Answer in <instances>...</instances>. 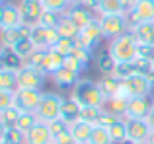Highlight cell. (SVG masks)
<instances>
[{
	"label": "cell",
	"instance_id": "20",
	"mask_svg": "<svg viewBox=\"0 0 154 144\" xmlns=\"http://www.w3.org/2000/svg\"><path fill=\"white\" fill-rule=\"evenodd\" d=\"M131 31L139 45H152L154 47V22H140Z\"/></svg>",
	"mask_w": 154,
	"mask_h": 144
},
{
	"label": "cell",
	"instance_id": "27",
	"mask_svg": "<svg viewBox=\"0 0 154 144\" xmlns=\"http://www.w3.org/2000/svg\"><path fill=\"white\" fill-rule=\"evenodd\" d=\"M0 90L16 94L18 92V72L0 68Z\"/></svg>",
	"mask_w": 154,
	"mask_h": 144
},
{
	"label": "cell",
	"instance_id": "59",
	"mask_svg": "<svg viewBox=\"0 0 154 144\" xmlns=\"http://www.w3.org/2000/svg\"><path fill=\"white\" fill-rule=\"evenodd\" d=\"M0 144H8V142H6V140H0Z\"/></svg>",
	"mask_w": 154,
	"mask_h": 144
},
{
	"label": "cell",
	"instance_id": "17",
	"mask_svg": "<svg viewBox=\"0 0 154 144\" xmlns=\"http://www.w3.org/2000/svg\"><path fill=\"white\" fill-rule=\"evenodd\" d=\"M53 140L55 138H53L47 123H41V121L26 134V144H53Z\"/></svg>",
	"mask_w": 154,
	"mask_h": 144
},
{
	"label": "cell",
	"instance_id": "25",
	"mask_svg": "<svg viewBox=\"0 0 154 144\" xmlns=\"http://www.w3.org/2000/svg\"><path fill=\"white\" fill-rule=\"evenodd\" d=\"M115 64H117V61L111 57V53H109L107 49L100 51V53L96 55V68L102 72V76H103V74H113Z\"/></svg>",
	"mask_w": 154,
	"mask_h": 144
},
{
	"label": "cell",
	"instance_id": "9",
	"mask_svg": "<svg viewBox=\"0 0 154 144\" xmlns=\"http://www.w3.org/2000/svg\"><path fill=\"white\" fill-rule=\"evenodd\" d=\"M29 39L33 41L35 49H51L57 41L60 39L57 29H47L43 26H31L29 27Z\"/></svg>",
	"mask_w": 154,
	"mask_h": 144
},
{
	"label": "cell",
	"instance_id": "28",
	"mask_svg": "<svg viewBox=\"0 0 154 144\" xmlns=\"http://www.w3.org/2000/svg\"><path fill=\"white\" fill-rule=\"evenodd\" d=\"M125 14V6L121 0H100L98 16H117Z\"/></svg>",
	"mask_w": 154,
	"mask_h": 144
},
{
	"label": "cell",
	"instance_id": "11",
	"mask_svg": "<svg viewBox=\"0 0 154 144\" xmlns=\"http://www.w3.org/2000/svg\"><path fill=\"white\" fill-rule=\"evenodd\" d=\"M125 121H127V142L129 144H139V142L148 140L152 129L144 119H125Z\"/></svg>",
	"mask_w": 154,
	"mask_h": 144
},
{
	"label": "cell",
	"instance_id": "38",
	"mask_svg": "<svg viewBox=\"0 0 154 144\" xmlns=\"http://www.w3.org/2000/svg\"><path fill=\"white\" fill-rule=\"evenodd\" d=\"M113 76L119 78L121 82L131 76H135V68H133V62H117L115 64V70H113Z\"/></svg>",
	"mask_w": 154,
	"mask_h": 144
},
{
	"label": "cell",
	"instance_id": "8",
	"mask_svg": "<svg viewBox=\"0 0 154 144\" xmlns=\"http://www.w3.org/2000/svg\"><path fill=\"white\" fill-rule=\"evenodd\" d=\"M43 90H26V88H18V92L14 94V105L22 111H31L35 113L43 99Z\"/></svg>",
	"mask_w": 154,
	"mask_h": 144
},
{
	"label": "cell",
	"instance_id": "26",
	"mask_svg": "<svg viewBox=\"0 0 154 144\" xmlns=\"http://www.w3.org/2000/svg\"><path fill=\"white\" fill-rule=\"evenodd\" d=\"M23 66H26V61H23V58L20 57L18 53H14L12 49L6 51V55H4V58H2V62H0V68H6V70H12V72L22 70Z\"/></svg>",
	"mask_w": 154,
	"mask_h": 144
},
{
	"label": "cell",
	"instance_id": "52",
	"mask_svg": "<svg viewBox=\"0 0 154 144\" xmlns=\"http://www.w3.org/2000/svg\"><path fill=\"white\" fill-rule=\"evenodd\" d=\"M6 130H8V127L4 125L2 121H0V140H4V136H6Z\"/></svg>",
	"mask_w": 154,
	"mask_h": 144
},
{
	"label": "cell",
	"instance_id": "49",
	"mask_svg": "<svg viewBox=\"0 0 154 144\" xmlns=\"http://www.w3.org/2000/svg\"><path fill=\"white\" fill-rule=\"evenodd\" d=\"M78 4H82L86 10L94 12V14H98V8H100V0H80Z\"/></svg>",
	"mask_w": 154,
	"mask_h": 144
},
{
	"label": "cell",
	"instance_id": "35",
	"mask_svg": "<svg viewBox=\"0 0 154 144\" xmlns=\"http://www.w3.org/2000/svg\"><path fill=\"white\" fill-rule=\"evenodd\" d=\"M64 14H59V12H53V10H45L41 16V20H39V26L47 27V29H57L60 23V20H63Z\"/></svg>",
	"mask_w": 154,
	"mask_h": 144
},
{
	"label": "cell",
	"instance_id": "37",
	"mask_svg": "<svg viewBox=\"0 0 154 144\" xmlns=\"http://www.w3.org/2000/svg\"><path fill=\"white\" fill-rule=\"evenodd\" d=\"M20 115H22V109H18L16 105H12V107H8V109H4L2 113H0V121L10 129V127H16Z\"/></svg>",
	"mask_w": 154,
	"mask_h": 144
},
{
	"label": "cell",
	"instance_id": "33",
	"mask_svg": "<svg viewBox=\"0 0 154 144\" xmlns=\"http://www.w3.org/2000/svg\"><path fill=\"white\" fill-rule=\"evenodd\" d=\"M88 144H113V138H111V134H109V129L96 125L94 129H92V136H90V142Z\"/></svg>",
	"mask_w": 154,
	"mask_h": 144
},
{
	"label": "cell",
	"instance_id": "48",
	"mask_svg": "<svg viewBox=\"0 0 154 144\" xmlns=\"http://www.w3.org/2000/svg\"><path fill=\"white\" fill-rule=\"evenodd\" d=\"M53 144H78V142H76V138L70 134V130H66V133L59 134V136L53 140Z\"/></svg>",
	"mask_w": 154,
	"mask_h": 144
},
{
	"label": "cell",
	"instance_id": "19",
	"mask_svg": "<svg viewBox=\"0 0 154 144\" xmlns=\"http://www.w3.org/2000/svg\"><path fill=\"white\" fill-rule=\"evenodd\" d=\"M29 37V26H22V27H12V29H0V43L4 47H14L18 41Z\"/></svg>",
	"mask_w": 154,
	"mask_h": 144
},
{
	"label": "cell",
	"instance_id": "3",
	"mask_svg": "<svg viewBox=\"0 0 154 144\" xmlns=\"http://www.w3.org/2000/svg\"><path fill=\"white\" fill-rule=\"evenodd\" d=\"M152 88H154V84L146 76L135 74V76H131V78L123 80L119 95L121 98H127V99L129 98H148V95L152 94Z\"/></svg>",
	"mask_w": 154,
	"mask_h": 144
},
{
	"label": "cell",
	"instance_id": "29",
	"mask_svg": "<svg viewBox=\"0 0 154 144\" xmlns=\"http://www.w3.org/2000/svg\"><path fill=\"white\" fill-rule=\"evenodd\" d=\"M37 123H39V119H37V115H35V113H31V111H22L18 123H16V129H20L22 133L27 134L35 125H37Z\"/></svg>",
	"mask_w": 154,
	"mask_h": 144
},
{
	"label": "cell",
	"instance_id": "60",
	"mask_svg": "<svg viewBox=\"0 0 154 144\" xmlns=\"http://www.w3.org/2000/svg\"><path fill=\"white\" fill-rule=\"evenodd\" d=\"M139 144H150V142H139Z\"/></svg>",
	"mask_w": 154,
	"mask_h": 144
},
{
	"label": "cell",
	"instance_id": "32",
	"mask_svg": "<svg viewBox=\"0 0 154 144\" xmlns=\"http://www.w3.org/2000/svg\"><path fill=\"white\" fill-rule=\"evenodd\" d=\"M14 53H18L20 57L23 58V61H27V58L31 57V55L35 53V45H33V41H31L29 37H26V39H22V41H18L14 47H10Z\"/></svg>",
	"mask_w": 154,
	"mask_h": 144
},
{
	"label": "cell",
	"instance_id": "55",
	"mask_svg": "<svg viewBox=\"0 0 154 144\" xmlns=\"http://www.w3.org/2000/svg\"><path fill=\"white\" fill-rule=\"evenodd\" d=\"M0 26H2V6H0Z\"/></svg>",
	"mask_w": 154,
	"mask_h": 144
},
{
	"label": "cell",
	"instance_id": "50",
	"mask_svg": "<svg viewBox=\"0 0 154 144\" xmlns=\"http://www.w3.org/2000/svg\"><path fill=\"white\" fill-rule=\"evenodd\" d=\"M144 121L150 125V129L154 130V101H152V107H150V111H148V115H146V119Z\"/></svg>",
	"mask_w": 154,
	"mask_h": 144
},
{
	"label": "cell",
	"instance_id": "40",
	"mask_svg": "<svg viewBox=\"0 0 154 144\" xmlns=\"http://www.w3.org/2000/svg\"><path fill=\"white\" fill-rule=\"evenodd\" d=\"M45 10H53V12H59V14H64L70 6V0H41Z\"/></svg>",
	"mask_w": 154,
	"mask_h": 144
},
{
	"label": "cell",
	"instance_id": "13",
	"mask_svg": "<svg viewBox=\"0 0 154 144\" xmlns=\"http://www.w3.org/2000/svg\"><path fill=\"white\" fill-rule=\"evenodd\" d=\"M64 16H66V18H70L72 22L76 23V27H78V29L88 27L96 18H98L94 12L86 10V8H84L82 4H78V2H76V4H70V6H68V10L64 12Z\"/></svg>",
	"mask_w": 154,
	"mask_h": 144
},
{
	"label": "cell",
	"instance_id": "5",
	"mask_svg": "<svg viewBox=\"0 0 154 144\" xmlns=\"http://www.w3.org/2000/svg\"><path fill=\"white\" fill-rule=\"evenodd\" d=\"M60 105H63V98L57 94H43V99L39 103L37 111V119L41 123H51L55 119L60 117Z\"/></svg>",
	"mask_w": 154,
	"mask_h": 144
},
{
	"label": "cell",
	"instance_id": "54",
	"mask_svg": "<svg viewBox=\"0 0 154 144\" xmlns=\"http://www.w3.org/2000/svg\"><path fill=\"white\" fill-rule=\"evenodd\" d=\"M146 142H150V144H154V130H152V133H150V136H148V140Z\"/></svg>",
	"mask_w": 154,
	"mask_h": 144
},
{
	"label": "cell",
	"instance_id": "10",
	"mask_svg": "<svg viewBox=\"0 0 154 144\" xmlns=\"http://www.w3.org/2000/svg\"><path fill=\"white\" fill-rule=\"evenodd\" d=\"M102 41H103V33H102V29H100L98 18H96L88 27L80 29L78 37H76L78 47H84V49H88V51H96V47H98Z\"/></svg>",
	"mask_w": 154,
	"mask_h": 144
},
{
	"label": "cell",
	"instance_id": "58",
	"mask_svg": "<svg viewBox=\"0 0 154 144\" xmlns=\"http://www.w3.org/2000/svg\"><path fill=\"white\" fill-rule=\"evenodd\" d=\"M4 4H6V2H4V0H0V6H4Z\"/></svg>",
	"mask_w": 154,
	"mask_h": 144
},
{
	"label": "cell",
	"instance_id": "15",
	"mask_svg": "<svg viewBox=\"0 0 154 144\" xmlns=\"http://www.w3.org/2000/svg\"><path fill=\"white\" fill-rule=\"evenodd\" d=\"M150 107H152L150 95H148V98H129L125 119H146Z\"/></svg>",
	"mask_w": 154,
	"mask_h": 144
},
{
	"label": "cell",
	"instance_id": "34",
	"mask_svg": "<svg viewBox=\"0 0 154 144\" xmlns=\"http://www.w3.org/2000/svg\"><path fill=\"white\" fill-rule=\"evenodd\" d=\"M103 113V107H82V113H80V121L88 123V125H98L100 117Z\"/></svg>",
	"mask_w": 154,
	"mask_h": 144
},
{
	"label": "cell",
	"instance_id": "44",
	"mask_svg": "<svg viewBox=\"0 0 154 144\" xmlns=\"http://www.w3.org/2000/svg\"><path fill=\"white\" fill-rule=\"evenodd\" d=\"M47 127H49L53 138H57L59 134H63V133H66V130H68V125H66V123H64L60 117L55 119V121H51V123H47Z\"/></svg>",
	"mask_w": 154,
	"mask_h": 144
},
{
	"label": "cell",
	"instance_id": "45",
	"mask_svg": "<svg viewBox=\"0 0 154 144\" xmlns=\"http://www.w3.org/2000/svg\"><path fill=\"white\" fill-rule=\"evenodd\" d=\"M12 105H14V94L0 90V113H2L4 109H8V107H12Z\"/></svg>",
	"mask_w": 154,
	"mask_h": 144
},
{
	"label": "cell",
	"instance_id": "30",
	"mask_svg": "<svg viewBox=\"0 0 154 144\" xmlns=\"http://www.w3.org/2000/svg\"><path fill=\"white\" fill-rule=\"evenodd\" d=\"M57 31H59L60 37H70V39H76V37H78V33H80V29L76 27V23L72 22L70 18H66V16H63V20H60Z\"/></svg>",
	"mask_w": 154,
	"mask_h": 144
},
{
	"label": "cell",
	"instance_id": "36",
	"mask_svg": "<svg viewBox=\"0 0 154 144\" xmlns=\"http://www.w3.org/2000/svg\"><path fill=\"white\" fill-rule=\"evenodd\" d=\"M76 39H70V37H60L59 41L55 43V45L51 47V49H55L59 55H63V57H68V55H72V51L76 49Z\"/></svg>",
	"mask_w": 154,
	"mask_h": 144
},
{
	"label": "cell",
	"instance_id": "1",
	"mask_svg": "<svg viewBox=\"0 0 154 144\" xmlns=\"http://www.w3.org/2000/svg\"><path fill=\"white\" fill-rule=\"evenodd\" d=\"M70 98L76 99L82 107H103L105 105V95L96 80L82 78L70 92Z\"/></svg>",
	"mask_w": 154,
	"mask_h": 144
},
{
	"label": "cell",
	"instance_id": "21",
	"mask_svg": "<svg viewBox=\"0 0 154 144\" xmlns=\"http://www.w3.org/2000/svg\"><path fill=\"white\" fill-rule=\"evenodd\" d=\"M63 64H64V57H63V55H59L55 49H47L41 70L45 72L47 76H53L59 68H63Z\"/></svg>",
	"mask_w": 154,
	"mask_h": 144
},
{
	"label": "cell",
	"instance_id": "41",
	"mask_svg": "<svg viewBox=\"0 0 154 144\" xmlns=\"http://www.w3.org/2000/svg\"><path fill=\"white\" fill-rule=\"evenodd\" d=\"M4 140L8 144H26V133H22V130L16 129V127H10V129L6 130Z\"/></svg>",
	"mask_w": 154,
	"mask_h": 144
},
{
	"label": "cell",
	"instance_id": "16",
	"mask_svg": "<svg viewBox=\"0 0 154 144\" xmlns=\"http://www.w3.org/2000/svg\"><path fill=\"white\" fill-rule=\"evenodd\" d=\"M80 113H82V105L72 98H63V105H60V119L66 123L68 127L80 121Z\"/></svg>",
	"mask_w": 154,
	"mask_h": 144
},
{
	"label": "cell",
	"instance_id": "24",
	"mask_svg": "<svg viewBox=\"0 0 154 144\" xmlns=\"http://www.w3.org/2000/svg\"><path fill=\"white\" fill-rule=\"evenodd\" d=\"M127 98H121V95H115V98H107L105 99V105L103 109L109 111V113L117 115L119 119H125V115H127Z\"/></svg>",
	"mask_w": 154,
	"mask_h": 144
},
{
	"label": "cell",
	"instance_id": "12",
	"mask_svg": "<svg viewBox=\"0 0 154 144\" xmlns=\"http://www.w3.org/2000/svg\"><path fill=\"white\" fill-rule=\"evenodd\" d=\"M20 10H22V16H23L26 26L31 27V26H37V23H39L43 12H45V6H43L41 0H22Z\"/></svg>",
	"mask_w": 154,
	"mask_h": 144
},
{
	"label": "cell",
	"instance_id": "39",
	"mask_svg": "<svg viewBox=\"0 0 154 144\" xmlns=\"http://www.w3.org/2000/svg\"><path fill=\"white\" fill-rule=\"evenodd\" d=\"M133 68H135V74H140V76H148V74L154 72L152 62L146 61V58H140V57H137L135 61H133Z\"/></svg>",
	"mask_w": 154,
	"mask_h": 144
},
{
	"label": "cell",
	"instance_id": "7",
	"mask_svg": "<svg viewBox=\"0 0 154 144\" xmlns=\"http://www.w3.org/2000/svg\"><path fill=\"white\" fill-rule=\"evenodd\" d=\"M47 74L39 68L26 64L22 70H18V88H26V90H43L45 86Z\"/></svg>",
	"mask_w": 154,
	"mask_h": 144
},
{
	"label": "cell",
	"instance_id": "43",
	"mask_svg": "<svg viewBox=\"0 0 154 144\" xmlns=\"http://www.w3.org/2000/svg\"><path fill=\"white\" fill-rule=\"evenodd\" d=\"M45 53H47V49H35V53L26 61V64H29V66H33V68L41 70L43 61H45Z\"/></svg>",
	"mask_w": 154,
	"mask_h": 144
},
{
	"label": "cell",
	"instance_id": "53",
	"mask_svg": "<svg viewBox=\"0 0 154 144\" xmlns=\"http://www.w3.org/2000/svg\"><path fill=\"white\" fill-rule=\"evenodd\" d=\"M6 51H8V47H4L2 43H0V62H2V58H4V55H6Z\"/></svg>",
	"mask_w": 154,
	"mask_h": 144
},
{
	"label": "cell",
	"instance_id": "46",
	"mask_svg": "<svg viewBox=\"0 0 154 144\" xmlns=\"http://www.w3.org/2000/svg\"><path fill=\"white\" fill-rule=\"evenodd\" d=\"M117 121H119V117H117V115H113V113H109V111L103 109V113H102V117H100V123H98V125H100V127H105V129H109V127L115 125Z\"/></svg>",
	"mask_w": 154,
	"mask_h": 144
},
{
	"label": "cell",
	"instance_id": "61",
	"mask_svg": "<svg viewBox=\"0 0 154 144\" xmlns=\"http://www.w3.org/2000/svg\"><path fill=\"white\" fill-rule=\"evenodd\" d=\"M152 68H154V58H152Z\"/></svg>",
	"mask_w": 154,
	"mask_h": 144
},
{
	"label": "cell",
	"instance_id": "31",
	"mask_svg": "<svg viewBox=\"0 0 154 144\" xmlns=\"http://www.w3.org/2000/svg\"><path fill=\"white\" fill-rule=\"evenodd\" d=\"M109 134H111V138H113V144L127 142V121H125V119H119L115 125L109 127Z\"/></svg>",
	"mask_w": 154,
	"mask_h": 144
},
{
	"label": "cell",
	"instance_id": "23",
	"mask_svg": "<svg viewBox=\"0 0 154 144\" xmlns=\"http://www.w3.org/2000/svg\"><path fill=\"white\" fill-rule=\"evenodd\" d=\"M92 129H94V125H88V123H84V121H78V123H74V125L68 127L70 134L76 138L78 144H88V142H90Z\"/></svg>",
	"mask_w": 154,
	"mask_h": 144
},
{
	"label": "cell",
	"instance_id": "6",
	"mask_svg": "<svg viewBox=\"0 0 154 144\" xmlns=\"http://www.w3.org/2000/svg\"><path fill=\"white\" fill-rule=\"evenodd\" d=\"M129 23V29L140 22H154V0H137L135 6L125 14Z\"/></svg>",
	"mask_w": 154,
	"mask_h": 144
},
{
	"label": "cell",
	"instance_id": "57",
	"mask_svg": "<svg viewBox=\"0 0 154 144\" xmlns=\"http://www.w3.org/2000/svg\"><path fill=\"white\" fill-rule=\"evenodd\" d=\"M76 2H80V0H70V4H76Z\"/></svg>",
	"mask_w": 154,
	"mask_h": 144
},
{
	"label": "cell",
	"instance_id": "47",
	"mask_svg": "<svg viewBox=\"0 0 154 144\" xmlns=\"http://www.w3.org/2000/svg\"><path fill=\"white\" fill-rule=\"evenodd\" d=\"M137 57L146 58V61L152 62V58H154V47L152 45H139V49H137Z\"/></svg>",
	"mask_w": 154,
	"mask_h": 144
},
{
	"label": "cell",
	"instance_id": "14",
	"mask_svg": "<svg viewBox=\"0 0 154 144\" xmlns=\"http://www.w3.org/2000/svg\"><path fill=\"white\" fill-rule=\"evenodd\" d=\"M22 26H26V22H23L20 6L6 2L2 6V26H0V29H12V27H22Z\"/></svg>",
	"mask_w": 154,
	"mask_h": 144
},
{
	"label": "cell",
	"instance_id": "56",
	"mask_svg": "<svg viewBox=\"0 0 154 144\" xmlns=\"http://www.w3.org/2000/svg\"><path fill=\"white\" fill-rule=\"evenodd\" d=\"M16 2H18V6H20V4H22V0H12V4H16Z\"/></svg>",
	"mask_w": 154,
	"mask_h": 144
},
{
	"label": "cell",
	"instance_id": "42",
	"mask_svg": "<svg viewBox=\"0 0 154 144\" xmlns=\"http://www.w3.org/2000/svg\"><path fill=\"white\" fill-rule=\"evenodd\" d=\"M64 68H68V70H72V72H76V74H82L84 70H86V66L82 64V62L78 61V58L74 57V55H68V57H64Z\"/></svg>",
	"mask_w": 154,
	"mask_h": 144
},
{
	"label": "cell",
	"instance_id": "51",
	"mask_svg": "<svg viewBox=\"0 0 154 144\" xmlns=\"http://www.w3.org/2000/svg\"><path fill=\"white\" fill-rule=\"evenodd\" d=\"M121 2H123V6H125V14H127V12L131 10L133 6H135V2H137V0H121Z\"/></svg>",
	"mask_w": 154,
	"mask_h": 144
},
{
	"label": "cell",
	"instance_id": "2",
	"mask_svg": "<svg viewBox=\"0 0 154 144\" xmlns=\"http://www.w3.org/2000/svg\"><path fill=\"white\" fill-rule=\"evenodd\" d=\"M137 49H139V43L133 31H127V33L111 39L107 45V51L117 62H133L137 58Z\"/></svg>",
	"mask_w": 154,
	"mask_h": 144
},
{
	"label": "cell",
	"instance_id": "4",
	"mask_svg": "<svg viewBox=\"0 0 154 144\" xmlns=\"http://www.w3.org/2000/svg\"><path fill=\"white\" fill-rule=\"evenodd\" d=\"M98 23H100V29H102V33H103V39H107V41H111V39H115V37H119V35L131 31L125 14L98 16Z\"/></svg>",
	"mask_w": 154,
	"mask_h": 144
},
{
	"label": "cell",
	"instance_id": "22",
	"mask_svg": "<svg viewBox=\"0 0 154 144\" xmlns=\"http://www.w3.org/2000/svg\"><path fill=\"white\" fill-rule=\"evenodd\" d=\"M98 84H100V88H102L105 98H115V95H119L121 84L123 82H121L119 78H115L113 74H103L102 78L98 80Z\"/></svg>",
	"mask_w": 154,
	"mask_h": 144
},
{
	"label": "cell",
	"instance_id": "18",
	"mask_svg": "<svg viewBox=\"0 0 154 144\" xmlns=\"http://www.w3.org/2000/svg\"><path fill=\"white\" fill-rule=\"evenodd\" d=\"M51 78H53V82H55L57 86L60 88V90H70V92L74 90V86L80 82V80H82V78H80V74H76V72L64 68V66L57 70L55 74L51 76Z\"/></svg>",
	"mask_w": 154,
	"mask_h": 144
}]
</instances>
